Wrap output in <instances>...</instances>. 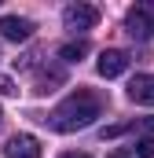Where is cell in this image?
Here are the masks:
<instances>
[{
	"mask_svg": "<svg viewBox=\"0 0 154 158\" xmlns=\"http://www.w3.org/2000/svg\"><path fill=\"white\" fill-rule=\"evenodd\" d=\"M99 114H103V99H99L92 88H77V92H70V96L55 107L51 125H55L59 132H77V129H88Z\"/></svg>",
	"mask_w": 154,
	"mask_h": 158,
	"instance_id": "6da1fadb",
	"label": "cell"
},
{
	"mask_svg": "<svg viewBox=\"0 0 154 158\" xmlns=\"http://www.w3.org/2000/svg\"><path fill=\"white\" fill-rule=\"evenodd\" d=\"M125 30L132 40H151L154 37V0H143L136 7H128L125 15Z\"/></svg>",
	"mask_w": 154,
	"mask_h": 158,
	"instance_id": "7a4b0ae2",
	"label": "cell"
},
{
	"mask_svg": "<svg viewBox=\"0 0 154 158\" xmlns=\"http://www.w3.org/2000/svg\"><path fill=\"white\" fill-rule=\"evenodd\" d=\"M99 22V7H92V4H70L66 11H63V26L66 30H92Z\"/></svg>",
	"mask_w": 154,
	"mask_h": 158,
	"instance_id": "3957f363",
	"label": "cell"
},
{
	"mask_svg": "<svg viewBox=\"0 0 154 158\" xmlns=\"http://www.w3.org/2000/svg\"><path fill=\"white\" fill-rule=\"evenodd\" d=\"M0 37L22 44V40L33 37V22H30V19H18V15H4V19H0Z\"/></svg>",
	"mask_w": 154,
	"mask_h": 158,
	"instance_id": "277c9868",
	"label": "cell"
},
{
	"mask_svg": "<svg viewBox=\"0 0 154 158\" xmlns=\"http://www.w3.org/2000/svg\"><path fill=\"white\" fill-rule=\"evenodd\" d=\"M4 155H7V158H40V140L30 136V132H18V136L7 140Z\"/></svg>",
	"mask_w": 154,
	"mask_h": 158,
	"instance_id": "5b68a950",
	"label": "cell"
},
{
	"mask_svg": "<svg viewBox=\"0 0 154 158\" xmlns=\"http://www.w3.org/2000/svg\"><path fill=\"white\" fill-rule=\"evenodd\" d=\"M95 70H99V77H121L125 70H128V55L125 52H117V48H110V52H103L99 55V63H95Z\"/></svg>",
	"mask_w": 154,
	"mask_h": 158,
	"instance_id": "8992f818",
	"label": "cell"
},
{
	"mask_svg": "<svg viewBox=\"0 0 154 158\" xmlns=\"http://www.w3.org/2000/svg\"><path fill=\"white\" fill-rule=\"evenodd\" d=\"M128 99L143 103V107H154V74H136L128 81Z\"/></svg>",
	"mask_w": 154,
	"mask_h": 158,
	"instance_id": "52a82bcc",
	"label": "cell"
},
{
	"mask_svg": "<svg viewBox=\"0 0 154 158\" xmlns=\"http://www.w3.org/2000/svg\"><path fill=\"white\" fill-rule=\"evenodd\" d=\"M84 55H88V44H84V40H70V44L59 48V59H63V63H81Z\"/></svg>",
	"mask_w": 154,
	"mask_h": 158,
	"instance_id": "ba28073f",
	"label": "cell"
},
{
	"mask_svg": "<svg viewBox=\"0 0 154 158\" xmlns=\"http://www.w3.org/2000/svg\"><path fill=\"white\" fill-rule=\"evenodd\" d=\"M136 158H154V136H140L136 140Z\"/></svg>",
	"mask_w": 154,
	"mask_h": 158,
	"instance_id": "9c48e42d",
	"label": "cell"
},
{
	"mask_svg": "<svg viewBox=\"0 0 154 158\" xmlns=\"http://www.w3.org/2000/svg\"><path fill=\"white\" fill-rule=\"evenodd\" d=\"M132 125H107L103 129V140H114V136H121V132H128Z\"/></svg>",
	"mask_w": 154,
	"mask_h": 158,
	"instance_id": "30bf717a",
	"label": "cell"
},
{
	"mask_svg": "<svg viewBox=\"0 0 154 158\" xmlns=\"http://www.w3.org/2000/svg\"><path fill=\"white\" fill-rule=\"evenodd\" d=\"M15 92H18V88H15V81L0 74V96H15Z\"/></svg>",
	"mask_w": 154,
	"mask_h": 158,
	"instance_id": "8fae6325",
	"label": "cell"
},
{
	"mask_svg": "<svg viewBox=\"0 0 154 158\" xmlns=\"http://www.w3.org/2000/svg\"><path fill=\"white\" fill-rule=\"evenodd\" d=\"M59 158H92V155H84V151H66V155H59Z\"/></svg>",
	"mask_w": 154,
	"mask_h": 158,
	"instance_id": "7c38bea8",
	"label": "cell"
},
{
	"mask_svg": "<svg viewBox=\"0 0 154 158\" xmlns=\"http://www.w3.org/2000/svg\"><path fill=\"white\" fill-rule=\"evenodd\" d=\"M107 158H136V155H125V151H110Z\"/></svg>",
	"mask_w": 154,
	"mask_h": 158,
	"instance_id": "4fadbf2b",
	"label": "cell"
}]
</instances>
